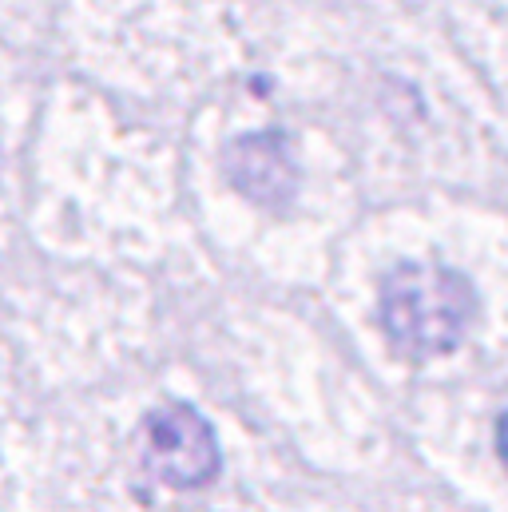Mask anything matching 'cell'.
Instances as JSON below:
<instances>
[{"label":"cell","mask_w":508,"mask_h":512,"mask_svg":"<svg viewBox=\"0 0 508 512\" xmlns=\"http://www.w3.org/2000/svg\"><path fill=\"white\" fill-rule=\"evenodd\" d=\"M381 330L401 358L425 362L465 342L477 318L473 282L437 262H401L381 282Z\"/></svg>","instance_id":"cell-1"},{"label":"cell","mask_w":508,"mask_h":512,"mask_svg":"<svg viewBox=\"0 0 508 512\" xmlns=\"http://www.w3.org/2000/svg\"><path fill=\"white\" fill-rule=\"evenodd\" d=\"M147 469L167 489H199L219 473V441L207 417L191 405H163L147 417L143 429Z\"/></svg>","instance_id":"cell-2"},{"label":"cell","mask_w":508,"mask_h":512,"mask_svg":"<svg viewBox=\"0 0 508 512\" xmlns=\"http://www.w3.org/2000/svg\"><path fill=\"white\" fill-rule=\"evenodd\" d=\"M227 175L254 203H282L294 195V183H298V171H294L282 131H262V135H247V139L231 143Z\"/></svg>","instance_id":"cell-3"},{"label":"cell","mask_w":508,"mask_h":512,"mask_svg":"<svg viewBox=\"0 0 508 512\" xmlns=\"http://www.w3.org/2000/svg\"><path fill=\"white\" fill-rule=\"evenodd\" d=\"M497 453H501V465L508 469V413L497 421Z\"/></svg>","instance_id":"cell-4"}]
</instances>
